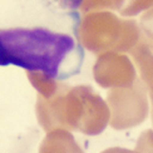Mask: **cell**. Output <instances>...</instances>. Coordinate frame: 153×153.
Returning a JSON list of instances; mask_svg holds the SVG:
<instances>
[{"label":"cell","mask_w":153,"mask_h":153,"mask_svg":"<svg viewBox=\"0 0 153 153\" xmlns=\"http://www.w3.org/2000/svg\"><path fill=\"white\" fill-rule=\"evenodd\" d=\"M1 65L42 72L48 79L65 80L82 69L84 50L72 35L44 28L0 30Z\"/></svg>","instance_id":"obj_1"}]
</instances>
